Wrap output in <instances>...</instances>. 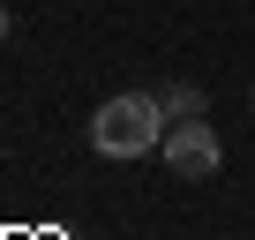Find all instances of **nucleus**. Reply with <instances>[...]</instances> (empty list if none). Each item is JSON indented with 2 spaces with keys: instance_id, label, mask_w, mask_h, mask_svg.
<instances>
[{
  "instance_id": "1",
  "label": "nucleus",
  "mask_w": 255,
  "mask_h": 240,
  "mask_svg": "<svg viewBox=\"0 0 255 240\" xmlns=\"http://www.w3.org/2000/svg\"><path fill=\"white\" fill-rule=\"evenodd\" d=\"M165 128H173V120L158 113V90H120V98L98 105L90 143H98V158H143V150L165 143Z\"/></svg>"
},
{
  "instance_id": "2",
  "label": "nucleus",
  "mask_w": 255,
  "mask_h": 240,
  "mask_svg": "<svg viewBox=\"0 0 255 240\" xmlns=\"http://www.w3.org/2000/svg\"><path fill=\"white\" fill-rule=\"evenodd\" d=\"M158 158H165V173H173V180H210V173L225 165V143H218L210 120H173L165 143H158Z\"/></svg>"
},
{
  "instance_id": "3",
  "label": "nucleus",
  "mask_w": 255,
  "mask_h": 240,
  "mask_svg": "<svg viewBox=\"0 0 255 240\" xmlns=\"http://www.w3.org/2000/svg\"><path fill=\"white\" fill-rule=\"evenodd\" d=\"M203 105H210L203 83H158V113L165 120H203Z\"/></svg>"
},
{
  "instance_id": "4",
  "label": "nucleus",
  "mask_w": 255,
  "mask_h": 240,
  "mask_svg": "<svg viewBox=\"0 0 255 240\" xmlns=\"http://www.w3.org/2000/svg\"><path fill=\"white\" fill-rule=\"evenodd\" d=\"M0 38H8V8H0Z\"/></svg>"
},
{
  "instance_id": "5",
  "label": "nucleus",
  "mask_w": 255,
  "mask_h": 240,
  "mask_svg": "<svg viewBox=\"0 0 255 240\" xmlns=\"http://www.w3.org/2000/svg\"><path fill=\"white\" fill-rule=\"evenodd\" d=\"M248 105H255V83H248Z\"/></svg>"
}]
</instances>
